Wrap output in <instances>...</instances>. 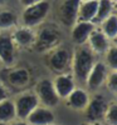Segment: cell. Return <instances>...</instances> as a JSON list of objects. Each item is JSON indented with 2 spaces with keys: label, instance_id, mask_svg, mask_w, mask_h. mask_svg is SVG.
Instances as JSON below:
<instances>
[{
  "label": "cell",
  "instance_id": "1",
  "mask_svg": "<svg viewBox=\"0 0 117 125\" xmlns=\"http://www.w3.org/2000/svg\"><path fill=\"white\" fill-rule=\"evenodd\" d=\"M96 62V54L91 50L89 46L87 45H79L74 54L72 55V70H73V78L79 81H84L89 74L92 66Z\"/></svg>",
  "mask_w": 117,
  "mask_h": 125
},
{
  "label": "cell",
  "instance_id": "2",
  "mask_svg": "<svg viewBox=\"0 0 117 125\" xmlns=\"http://www.w3.org/2000/svg\"><path fill=\"white\" fill-rule=\"evenodd\" d=\"M60 41V33L56 26L42 25L39 31L35 34L33 48L38 53H45L53 50Z\"/></svg>",
  "mask_w": 117,
  "mask_h": 125
},
{
  "label": "cell",
  "instance_id": "3",
  "mask_svg": "<svg viewBox=\"0 0 117 125\" xmlns=\"http://www.w3.org/2000/svg\"><path fill=\"white\" fill-rule=\"evenodd\" d=\"M50 10V4L48 0H39V1L24 6L23 11V23L24 26L31 28L38 26L44 23Z\"/></svg>",
  "mask_w": 117,
  "mask_h": 125
},
{
  "label": "cell",
  "instance_id": "4",
  "mask_svg": "<svg viewBox=\"0 0 117 125\" xmlns=\"http://www.w3.org/2000/svg\"><path fill=\"white\" fill-rule=\"evenodd\" d=\"M39 105V99L35 93L24 91L14 100L16 119L25 120L28 115Z\"/></svg>",
  "mask_w": 117,
  "mask_h": 125
},
{
  "label": "cell",
  "instance_id": "5",
  "mask_svg": "<svg viewBox=\"0 0 117 125\" xmlns=\"http://www.w3.org/2000/svg\"><path fill=\"white\" fill-rule=\"evenodd\" d=\"M48 58L49 68L56 73H66L72 65V54L66 48H54Z\"/></svg>",
  "mask_w": 117,
  "mask_h": 125
},
{
  "label": "cell",
  "instance_id": "6",
  "mask_svg": "<svg viewBox=\"0 0 117 125\" xmlns=\"http://www.w3.org/2000/svg\"><path fill=\"white\" fill-rule=\"evenodd\" d=\"M35 94L39 99V103H43L44 106L48 108H54L59 103V96L57 95L53 81L49 79H43L38 83Z\"/></svg>",
  "mask_w": 117,
  "mask_h": 125
},
{
  "label": "cell",
  "instance_id": "7",
  "mask_svg": "<svg viewBox=\"0 0 117 125\" xmlns=\"http://www.w3.org/2000/svg\"><path fill=\"white\" fill-rule=\"evenodd\" d=\"M15 43L8 30H0V60L5 65H12L15 60Z\"/></svg>",
  "mask_w": 117,
  "mask_h": 125
},
{
  "label": "cell",
  "instance_id": "8",
  "mask_svg": "<svg viewBox=\"0 0 117 125\" xmlns=\"http://www.w3.org/2000/svg\"><path fill=\"white\" fill-rule=\"evenodd\" d=\"M108 104L106 103V100L101 96H96L93 99H89L88 105L84 109V115H86V120L88 123H100L104 118V113L107 109Z\"/></svg>",
  "mask_w": 117,
  "mask_h": 125
},
{
  "label": "cell",
  "instance_id": "9",
  "mask_svg": "<svg viewBox=\"0 0 117 125\" xmlns=\"http://www.w3.org/2000/svg\"><path fill=\"white\" fill-rule=\"evenodd\" d=\"M79 5L81 0H63L58 9L62 24H64L66 26H73V24L77 21Z\"/></svg>",
  "mask_w": 117,
  "mask_h": 125
},
{
  "label": "cell",
  "instance_id": "10",
  "mask_svg": "<svg viewBox=\"0 0 117 125\" xmlns=\"http://www.w3.org/2000/svg\"><path fill=\"white\" fill-rule=\"evenodd\" d=\"M107 75V65L102 61H96L86 79V84L91 90H97L106 83Z\"/></svg>",
  "mask_w": 117,
  "mask_h": 125
},
{
  "label": "cell",
  "instance_id": "11",
  "mask_svg": "<svg viewBox=\"0 0 117 125\" xmlns=\"http://www.w3.org/2000/svg\"><path fill=\"white\" fill-rule=\"evenodd\" d=\"M29 125H53L56 121L54 113L48 106H37L25 119Z\"/></svg>",
  "mask_w": 117,
  "mask_h": 125
},
{
  "label": "cell",
  "instance_id": "12",
  "mask_svg": "<svg viewBox=\"0 0 117 125\" xmlns=\"http://www.w3.org/2000/svg\"><path fill=\"white\" fill-rule=\"evenodd\" d=\"M53 85H54L56 93L59 96V99H66L76 88V79L71 74L62 73L54 79Z\"/></svg>",
  "mask_w": 117,
  "mask_h": 125
},
{
  "label": "cell",
  "instance_id": "13",
  "mask_svg": "<svg viewBox=\"0 0 117 125\" xmlns=\"http://www.w3.org/2000/svg\"><path fill=\"white\" fill-rule=\"evenodd\" d=\"M110 39L103 34V31L101 29L94 28L92 30V33L88 36V46L94 54H104L107 49L110 48Z\"/></svg>",
  "mask_w": 117,
  "mask_h": 125
},
{
  "label": "cell",
  "instance_id": "14",
  "mask_svg": "<svg viewBox=\"0 0 117 125\" xmlns=\"http://www.w3.org/2000/svg\"><path fill=\"white\" fill-rule=\"evenodd\" d=\"M96 28L93 21H76L72 26V39L76 44L82 45L87 43L88 36Z\"/></svg>",
  "mask_w": 117,
  "mask_h": 125
},
{
  "label": "cell",
  "instance_id": "15",
  "mask_svg": "<svg viewBox=\"0 0 117 125\" xmlns=\"http://www.w3.org/2000/svg\"><path fill=\"white\" fill-rule=\"evenodd\" d=\"M66 100H67V104L71 109L77 110V111H82L88 105L89 95L86 90L74 88V90L66 98Z\"/></svg>",
  "mask_w": 117,
  "mask_h": 125
},
{
  "label": "cell",
  "instance_id": "16",
  "mask_svg": "<svg viewBox=\"0 0 117 125\" xmlns=\"http://www.w3.org/2000/svg\"><path fill=\"white\" fill-rule=\"evenodd\" d=\"M13 40L15 45L20 46V48H33L34 45V40H35V34L31 30V28L28 26H23V28H18L14 30V33L12 34Z\"/></svg>",
  "mask_w": 117,
  "mask_h": 125
},
{
  "label": "cell",
  "instance_id": "17",
  "mask_svg": "<svg viewBox=\"0 0 117 125\" xmlns=\"http://www.w3.org/2000/svg\"><path fill=\"white\" fill-rule=\"evenodd\" d=\"M8 81L14 88H24L30 81V74L25 68L13 69L8 73Z\"/></svg>",
  "mask_w": 117,
  "mask_h": 125
},
{
  "label": "cell",
  "instance_id": "18",
  "mask_svg": "<svg viewBox=\"0 0 117 125\" xmlns=\"http://www.w3.org/2000/svg\"><path fill=\"white\" fill-rule=\"evenodd\" d=\"M97 5H98V0L81 1L77 21H94L96 14H97Z\"/></svg>",
  "mask_w": 117,
  "mask_h": 125
},
{
  "label": "cell",
  "instance_id": "19",
  "mask_svg": "<svg viewBox=\"0 0 117 125\" xmlns=\"http://www.w3.org/2000/svg\"><path fill=\"white\" fill-rule=\"evenodd\" d=\"M14 119H16L14 101L9 100L6 98L3 101H0V123L8 124L10 121H13Z\"/></svg>",
  "mask_w": 117,
  "mask_h": 125
},
{
  "label": "cell",
  "instance_id": "20",
  "mask_svg": "<svg viewBox=\"0 0 117 125\" xmlns=\"http://www.w3.org/2000/svg\"><path fill=\"white\" fill-rule=\"evenodd\" d=\"M113 1L111 0H98V5H97V14L94 18V24L96 23H101L106 18H108L111 14H113Z\"/></svg>",
  "mask_w": 117,
  "mask_h": 125
},
{
  "label": "cell",
  "instance_id": "21",
  "mask_svg": "<svg viewBox=\"0 0 117 125\" xmlns=\"http://www.w3.org/2000/svg\"><path fill=\"white\" fill-rule=\"evenodd\" d=\"M100 24H101L100 29L103 31V34L110 40H112L117 35V15L111 14L108 18H106Z\"/></svg>",
  "mask_w": 117,
  "mask_h": 125
},
{
  "label": "cell",
  "instance_id": "22",
  "mask_svg": "<svg viewBox=\"0 0 117 125\" xmlns=\"http://www.w3.org/2000/svg\"><path fill=\"white\" fill-rule=\"evenodd\" d=\"M18 18L10 10H0V30H10L16 26Z\"/></svg>",
  "mask_w": 117,
  "mask_h": 125
},
{
  "label": "cell",
  "instance_id": "23",
  "mask_svg": "<svg viewBox=\"0 0 117 125\" xmlns=\"http://www.w3.org/2000/svg\"><path fill=\"white\" fill-rule=\"evenodd\" d=\"M106 62L107 68H110L111 70H117V45L110 46L106 51Z\"/></svg>",
  "mask_w": 117,
  "mask_h": 125
},
{
  "label": "cell",
  "instance_id": "24",
  "mask_svg": "<svg viewBox=\"0 0 117 125\" xmlns=\"http://www.w3.org/2000/svg\"><path fill=\"white\" fill-rule=\"evenodd\" d=\"M103 120L106 121L107 125H117V103L116 101L107 105Z\"/></svg>",
  "mask_w": 117,
  "mask_h": 125
},
{
  "label": "cell",
  "instance_id": "25",
  "mask_svg": "<svg viewBox=\"0 0 117 125\" xmlns=\"http://www.w3.org/2000/svg\"><path fill=\"white\" fill-rule=\"evenodd\" d=\"M104 84L111 93L117 94V70H112L111 74L107 75V79H106Z\"/></svg>",
  "mask_w": 117,
  "mask_h": 125
},
{
  "label": "cell",
  "instance_id": "26",
  "mask_svg": "<svg viewBox=\"0 0 117 125\" xmlns=\"http://www.w3.org/2000/svg\"><path fill=\"white\" fill-rule=\"evenodd\" d=\"M8 98V91H6V88L0 83V101H3L4 99Z\"/></svg>",
  "mask_w": 117,
  "mask_h": 125
},
{
  "label": "cell",
  "instance_id": "27",
  "mask_svg": "<svg viewBox=\"0 0 117 125\" xmlns=\"http://www.w3.org/2000/svg\"><path fill=\"white\" fill-rule=\"evenodd\" d=\"M6 125H29L28 124V121L27 120H22V119H14L13 121H10V123H8Z\"/></svg>",
  "mask_w": 117,
  "mask_h": 125
},
{
  "label": "cell",
  "instance_id": "28",
  "mask_svg": "<svg viewBox=\"0 0 117 125\" xmlns=\"http://www.w3.org/2000/svg\"><path fill=\"white\" fill-rule=\"evenodd\" d=\"M19 1H20V4H22L23 6H28V5H31V4L39 1V0H19Z\"/></svg>",
  "mask_w": 117,
  "mask_h": 125
},
{
  "label": "cell",
  "instance_id": "29",
  "mask_svg": "<svg viewBox=\"0 0 117 125\" xmlns=\"http://www.w3.org/2000/svg\"><path fill=\"white\" fill-rule=\"evenodd\" d=\"M112 40H113V44H115V45H117V35H116V36H115Z\"/></svg>",
  "mask_w": 117,
  "mask_h": 125
},
{
  "label": "cell",
  "instance_id": "30",
  "mask_svg": "<svg viewBox=\"0 0 117 125\" xmlns=\"http://www.w3.org/2000/svg\"><path fill=\"white\" fill-rule=\"evenodd\" d=\"M113 6H115V10H117V1L113 3Z\"/></svg>",
  "mask_w": 117,
  "mask_h": 125
},
{
  "label": "cell",
  "instance_id": "31",
  "mask_svg": "<svg viewBox=\"0 0 117 125\" xmlns=\"http://www.w3.org/2000/svg\"><path fill=\"white\" fill-rule=\"evenodd\" d=\"M4 1H5V0H0V5H1V4H4Z\"/></svg>",
  "mask_w": 117,
  "mask_h": 125
},
{
  "label": "cell",
  "instance_id": "32",
  "mask_svg": "<svg viewBox=\"0 0 117 125\" xmlns=\"http://www.w3.org/2000/svg\"><path fill=\"white\" fill-rule=\"evenodd\" d=\"M87 125H97V123H96V124H93V123H89V124H87Z\"/></svg>",
  "mask_w": 117,
  "mask_h": 125
},
{
  "label": "cell",
  "instance_id": "33",
  "mask_svg": "<svg viewBox=\"0 0 117 125\" xmlns=\"http://www.w3.org/2000/svg\"><path fill=\"white\" fill-rule=\"evenodd\" d=\"M0 125H6L5 123H0Z\"/></svg>",
  "mask_w": 117,
  "mask_h": 125
},
{
  "label": "cell",
  "instance_id": "34",
  "mask_svg": "<svg viewBox=\"0 0 117 125\" xmlns=\"http://www.w3.org/2000/svg\"><path fill=\"white\" fill-rule=\"evenodd\" d=\"M81 1H89V0H81Z\"/></svg>",
  "mask_w": 117,
  "mask_h": 125
},
{
  "label": "cell",
  "instance_id": "35",
  "mask_svg": "<svg viewBox=\"0 0 117 125\" xmlns=\"http://www.w3.org/2000/svg\"><path fill=\"white\" fill-rule=\"evenodd\" d=\"M116 103H117V94H116Z\"/></svg>",
  "mask_w": 117,
  "mask_h": 125
},
{
  "label": "cell",
  "instance_id": "36",
  "mask_svg": "<svg viewBox=\"0 0 117 125\" xmlns=\"http://www.w3.org/2000/svg\"><path fill=\"white\" fill-rule=\"evenodd\" d=\"M111 1H113V3H115V1H117V0H111Z\"/></svg>",
  "mask_w": 117,
  "mask_h": 125
},
{
  "label": "cell",
  "instance_id": "37",
  "mask_svg": "<svg viewBox=\"0 0 117 125\" xmlns=\"http://www.w3.org/2000/svg\"><path fill=\"white\" fill-rule=\"evenodd\" d=\"M0 64H1V60H0Z\"/></svg>",
  "mask_w": 117,
  "mask_h": 125
}]
</instances>
